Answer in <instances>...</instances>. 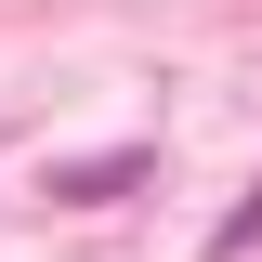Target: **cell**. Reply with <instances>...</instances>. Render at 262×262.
Listing matches in <instances>:
<instances>
[{
    "label": "cell",
    "instance_id": "6da1fadb",
    "mask_svg": "<svg viewBox=\"0 0 262 262\" xmlns=\"http://www.w3.org/2000/svg\"><path fill=\"white\" fill-rule=\"evenodd\" d=\"M131 184H144V158H79V170H53L66 210H105V196H131Z\"/></svg>",
    "mask_w": 262,
    "mask_h": 262
},
{
    "label": "cell",
    "instance_id": "7a4b0ae2",
    "mask_svg": "<svg viewBox=\"0 0 262 262\" xmlns=\"http://www.w3.org/2000/svg\"><path fill=\"white\" fill-rule=\"evenodd\" d=\"M223 249H262V196H249V210H236V223H223Z\"/></svg>",
    "mask_w": 262,
    "mask_h": 262
}]
</instances>
